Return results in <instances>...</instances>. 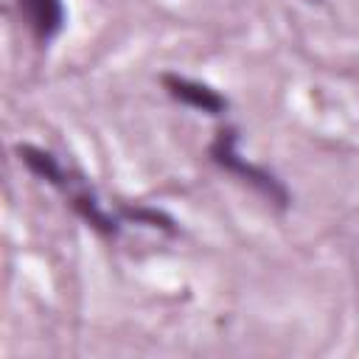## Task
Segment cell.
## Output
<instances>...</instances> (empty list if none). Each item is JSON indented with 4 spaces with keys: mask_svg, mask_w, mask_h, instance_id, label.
<instances>
[{
    "mask_svg": "<svg viewBox=\"0 0 359 359\" xmlns=\"http://www.w3.org/2000/svg\"><path fill=\"white\" fill-rule=\"evenodd\" d=\"M236 143H238L236 129H230V126H227V129H219V135L213 137V143H210V149H208L210 160H213L219 168H224V171L236 174L238 180H244L250 188H255L261 196H266V199L275 202L278 208H286V205H289V191H286V185H283L278 177H272L269 171H264L261 165L247 163V160L238 154Z\"/></svg>",
    "mask_w": 359,
    "mask_h": 359,
    "instance_id": "1",
    "label": "cell"
},
{
    "mask_svg": "<svg viewBox=\"0 0 359 359\" xmlns=\"http://www.w3.org/2000/svg\"><path fill=\"white\" fill-rule=\"evenodd\" d=\"M20 14L31 31V36L39 45H48L59 36V31L65 28L67 11H65V0H17Z\"/></svg>",
    "mask_w": 359,
    "mask_h": 359,
    "instance_id": "2",
    "label": "cell"
},
{
    "mask_svg": "<svg viewBox=\"0 0 359 359\" xmlns=\"http://www.w3.org/2000/svg\"><path fill=\"white\" fill-rule=\"evenodd\" d=\"M160 81L168 90V95L177 98L180 104H185V107H194V109L208 112V115H224L227 112V98L219 95L216 90H210L202 81H194V79H185V76H177V73H163Z\"/></svg>",
    "mask_w": 359,
    "mask_h": 359,
    "instance_id": "3",
    "label": "cell"
}]
</instances>
